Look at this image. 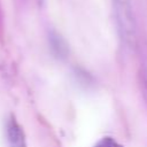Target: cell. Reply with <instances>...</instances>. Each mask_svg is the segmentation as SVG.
<instances>
[{"instance_id":"cell-3","label":"cell","mask_w":147,"mask_h":147,"mask_svg":"<svg viewBox=\"0 0 147 147\" xmlns=\"http://www.w3.org/2000/svg\"><path fill=\"white\" fill-rule=\"evenodd\" d=\"M49 44H51V47H52V49L54 51L55 54H57L60 56L65 55L67 46H65V42H64V40L62 39V37L60 34L52 31L49 33Z\"/></svg>"},{"instance_id":"cell-2","label":"cell","mask_w":147,"mask_h":147,"mask_svg":"<svg viewBox=\"0 0 147 147\" xmlns=\"http://www.w3.org/2000/svg\"><path fill=\"white\" fill-rule=\"evenodd\" d=\"M6 134L9 147H25V136L20 126V124L15 121V118H10L6 125Z\"/></svg>"},{"instance_id":"cell-1","label":"cell","mask_w":147,"mask_h":147,"mask_svg":"<svg viewBox=\"0 0 147 147\" xmlns=\"http://www.w3.org/2000/svg\"><path fill=\"white\" fill-rule=\"evenodd\" d=\"M118 34L126 46H133L137 39V24L130 0H111Z\"/></svg>"},{"instance_id":"cell-4","label":"cell","mask_w":147,"mask_h":147,"mask_svg":"<svg viewBox=\"0 0 147 147\" xmlns=\"http://www.w3.org/2000/svg\"><path fill=\"white\" fill-rule=\"evenodd\" d=\"M141 79L145 86V91L147 92V47L142 51L141 54Z\"/></svg>"}]
</instances>
